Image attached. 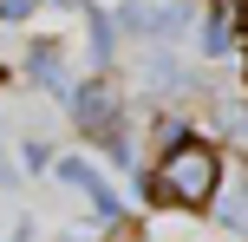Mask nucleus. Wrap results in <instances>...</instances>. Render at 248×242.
<instances>
[{
    "instance_id": "obj_9",
    "label": "nucleus",
    "mask_w": 248,
    "mask_h": 242,
    "mask_svg": "<svg viewBox=\"0 0 248 242\" xmlns=\"http://www.w3.org/2000/svg\"><path fill=\"white\" fill-rule=\"evenodd\" d=\"M52 7H72V13H85V0H52Z\"/></svg>"
},
{
    "instance_id": "obj_2",
    "label": "nucleus",
    "mask_w": 248,
    "mask_h": 242,
    "mask_svg": "<svg viewBox=\"0 0 248 242\" xmlns=\"http://www.w3.org/2000/svg\"><path fill=\"white\" fill-rule=\"evenodd\" d=\"M72 125L92 131V138H105V151H111V164H131V144H124L118 131V92L105 85V79H92V85H72Z\"/></svg>"
},
{
    "instance_id": "obj_5",
    "label": "nucleus",
    "mask_w": 248,
    "mask_h": 242,
    "mask_svg": "<svg viewBox=\"0 0 248 242\" xmlns=\"http://www.w3.org/2000/svg\"><path fill=\"white\" fill-rule=\"evenodd\" d=\"M92 59H111V20L92 13Z\"/></svg>"
},
{
    "instance_id": "obj_8",
    "label": "nucleus",
    "mask_w": 248,
    "mask_h": 242,
    "mask_svg": "<svg viewBox=\"0 0 248 242\" xmlns=\"http://www.w3.org/2000/svg\"><path fill=\"white\" fill-rule=\"evenodd\" d=\"M33 7H39V0H0V20H26Z\"/></svg>"
},
{
    "instance_id": "obj_3",
    "label": "nucleus",
    "mask_w": 248,
    "mask_h": 242,
    "mask_svg": "<svg viewBox=\"0 0 248 242\" xmlns=\"http://www.w3.org/2000/svg\"><path fill=\"white\" fill-rule=\"evenodd\" d=\"M59 177L72 183V190H85V196H92V210H98V223H118V216H124V210H118V196H111V190L98 183V170H92V164H78V157H65V164H59Z\"/></svg>"
},
{
    "instance_id": "obj_1",
    "label": "nucleus",
    "mask_w": 248,
    "mask_h": 242,
    "mask_svg": "<svg viewBox=\"0 0 248 242\" xmlns=\"http://www.w3.org/2000/svg\"><path fill=\"white\" fill-rule=\"evenodd\" d=\"M216 190H222V157L209 144H196V138L170 144L157 157V170H150V196L163 210H209Z\"/></svg>"
},
{
    "instance_id": "obj_6",
    "label": "nucleus",
    "mask_w": 248,
    "mask_h": 242,
    "mask_svg": "<svg viewBox=\"0 0 248 242\" xmlns=\"http://www.w3.org/2000/svg\"><path fill=\"white\" fill-rule=\"evenodd\" d=\"M202 52H229V20H222V13L202 26Z\"/></svg>"
},
{
    "instance_id": "obj_4",
    "label": "nucleus",
    "mask_w": 248,
    "mask_h": 242,
    "mask_svg": "<svg viewBox=\"0 0 248 242\" xmlns=\"http://www.w3.org/2000/svg\"><path fill=\"white\" fill-rule=\"evenodd\" d=\"M65 46H52V39H39L33 52H26V79H33V85H52V92H65V59H59ZM65 98H72V92H65Z\"/></svg>"
},
{
    "instance_id": "obj_7",
    "label": "nucleus",
    "mask_w": 248,
    "mask_h": 242,
    "mask_svg": "<svg viewBox=\"0 0 248 242\" xmlns=\"http://www.w3.org/2000/svg\"><path fill=\"white\" fill-rule=\"evenodd\" d=\"M20 157H26V170H46V164H52V151H46V144H39V138H33V144H26V151H20Z\"/></svg>"
}]
</instances>
